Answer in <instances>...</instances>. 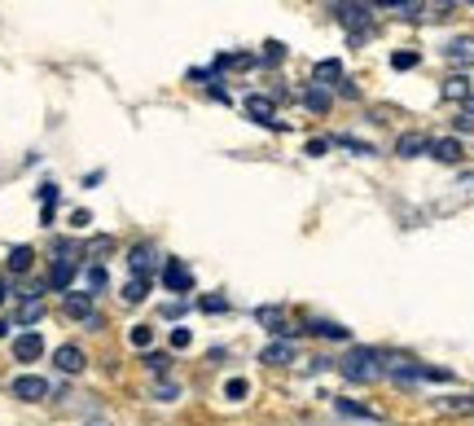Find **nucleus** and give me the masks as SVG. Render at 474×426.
<instances>
[{
  "instance_id": "1",
  "label": "nucleus",
  "mask_w": 474,
  "mask_h": 426,
  "mask_svg": "<svg viewBox=\"0 0 474 426\" xmlns=\"http://www.w3.org/2000/svg\"><path fill=\"white\" fill-rule=\"evenodd\" d=\"M339 374L352 378V383H378L386 369H382V352L378 347H352L343 360H339Z\"/></svg>"
},
{
  "instance_id": "2",
  "label": "nucleus",
  "mask_w": 474,
  "mask_h": 426,
  "mask_svg": "<svg viewBox=\"0 0 474 426\" xmlns=\"http://www.w3.org/2000/svg\"><path fill=\"white\" fill-rule=\"evenodd\" d=\"M163 286H167V290H176V295H185V290L194 286L189 264H185V259H163Z\"/></svg>"
},
{
  "instance_id": "3",
  "label": "nucleus",
  "mask_w": 474,
  "mask_h": 426,
  "mask_svg": "<svg viewBox=\"0 0 474 426\" xmlns=\"http://www.w3.org/2000/svg\"><path fill=\"white\" fill-rule=\"evenodd\" d=\"M13 356H18L22 365H31V360H40V356H44V338H40L35 329H22V334L13 338Z\"/></svg>"
},
{
  "instance_id": "4",
  "label": "nucleus",
  "mask_w": 474,
  "mask_h": 426,
  "mask_svg": "<svg viewBox=\"0 0 474 426\" xmlns=\"http://www.w3.org/2000/svg\"><path fill=\"white\" fill-rule=\"evenodd\" d=\"M259 360H264V365H294V360H299V347H294V338H277V343H268V347L259 352Z\"/></svg>"
},
{
  "instance_id": "5",
  "label": "nucleus",
  "mask_w": 474,
  "mask_h": 426,
  "mask_svg": "<svg viewBox=\"0 0 474 426\" xmlns=\"http://www.w3.org/2000/svg\"><path fill=\"white\" fill-rule=\"evenodd\" d=\"M13 396L27 400V405H40V400L49 396V383L35 378V374H22V378H13Z\"/></svg>"
},
{
  "instance_id": "6",
  "label": "nucleus",
  "mask_w": 474,
  "mask_h": 426,
  "mask_svg": "<svg viewBox=\"0 0 474 426\" xmlns=\"http://www.w3.org/2000/svg\"><path fill=\"white\" fill-rule=\"evenodd\" d=\"M53 365L62 369V374H84V365H88V356L75 347V343H62L57 352H53Z\"/></svg>"
},
{
  "instance_id": "7",
  "label": "nucleus",
  "mask_w": 474,
  "mask_h": 426,
  "mask_svg": "<svg viewBox=\"0 0 474 426\" xmlns=\"http://www.w3.org/2000/svg\"><path fill=\"white\" fill-rule=\"evenodd\" d=\"M334 13H339V22L352 27V31H364V27L373 22V4H334Z\"/></svg>"
},
{
  "instance_id": "8",
  "label": "nucleus",
  "mask_w": 474,
  "mask_h": 426,
  "mask_svg": "<svg viewBox=\"0 0 474 426\" xmlns=\"http://www.w3.org/2000/svg\"><path fill=\"white\" fill-rule=\"evenodd\" d=\"M127 268H132V277H149V273H154V246H149V242L132 246V255H127Z\"/></svg>"
},
{
  "instance_id": "9",
  "label": "nucleus",
  "mask_w": 474,
  "mask_h": 426,
  "mask_svg": "<svg viewBox=\"0 0 474 426\" xmlns=\"http://www.w3.org/2000/svg\"><path fill=\"white\" fill-rule=\"evenodd\" d=\"M255 317H259V325H268L272 334H281V338H294V329L286 325V308H277V304L268 308V304H264V308H259Z\"/></svg>"
},
{
  "instance_id": "10",
  "label": "nucleus",
  "mask_w": 474,
  "mask_h": 426,
  "mask_svg": "<svg viewBox=\"0 0 474 426\" xmlns=\"http://www.w3.org/2000/svg\"><path fill=\"white\" fill-rule=\"evenodd\" d=\"M241 110L255 119V123H272V114H277V106H272V97H264V93H250L246 102H241Z\"/></svg>"
},
{
  "instance_id": "11",
  "label": "nucleus",
  "mask_w": 474,
  "mask_h": 426,
  "mask_svg": "<svg viewBox=\"0 0 474 426\" xmlns=\"http://www.w3.org/2000/svg\"><path fill=\"white\" fill-rule=\"evenodd\" d=\"M431 159H440V163H462L466 150H462L457 136H444V141H431Z\"/></svg>"
},
{
  "instance_id": "12",
  "label": "nucleus",
  "mask_w": 474,
  "mask_h": 426,
  "mask_svg": "<svg viewBox=\"0 0 474 426\" xmlns=\"http://www.w3.org/2000/svg\"><path fill=\"white\" fill-rule=\"evenodd\" d=\"M66 317H75V321H93L97 313H93V295H66Z\"/></svg>"
},
{
  "instance_id": "13",
  "label": "nucleus",
  "mask_w": 474,
  "mask_h": 426,
  "mask_svg": "<svg viewBox=\"0 0 474 426\" xmlns=\"http://www.w3.org/2000/svg\"><path fill=\"white\" fill-rule=\"evenodd\" d=\"M422 150H431V136H422V132H404L400 145H395L400 159H413V154H422Z\"/></svg>"
},
{
  "instance_id": "14",
  "label": "nucleus",
  "mask_w": 474,
  "mask_h": 426,
  "mask_svg": "<svg viewBox=\"0 0 474 426\" xmlns=\"http://www.w3.org/2000/svg\"><path fill=\"white\" fill-rule=\"evenodd\" d=\"M334 409H339L343 418H364V422H378V418H382L378 409H369V405H356V400H343V396L334 400Z\"/></svg>"
},
{
  "instance_id": "15",
  "label": "nucleus",
  "mask_w": 474,
  "mask_h": 426,
  "mask_svg": "<svg viewBox=\"0 0 474 426\" xmlns=\"http://www.w3.org/2000/svg\"><path fill=\"white\" fill-rule=\"evenodd\" d=\"M444 102H470V80L466 75H453V80H444Z\"/></svg>"
},
{
  "instance_id": "16",
  "label": "nucleus",
  "mask_w": 474,
  "mask_h": 426,
  "mask_svg": "<svg viewBox=\"0 0 474 426\" xmlns=\"http://www.w3.org/2000/svg\"><path fill=\"white\" fill-rule=\"evenodd\" d=\"M440 409L453 418H474V396H448V400H440Z\"/></svg>"
},
{
  "instance_id": "17",
  "label": "nucleus",
  "mask_w": 474,
  "mask_h": 426,
  "mask_svg": "<svg viewBox=\"0 0 474 426\" xmlns=\"http://www.w3.org/2000/svg\"><path fill=\"white\" fill-rule=\"evenodd\" d=\"M145 295H149V277H132V282H123V304H145Z\"/></svg>"
},
{
  "instance_id": "18",
  "label": "nucleus",
  "mask_w": 474,
  "mask_h": 426,
  "mask_svg": "<svg viewBox=\"0 0 474 426\" xmlns=\"http://www.w3.org/2000/svg\"><path fill=\"white\" fill-rule=\"evenodd\" d=\"M308 329H312V334H321V338H339V343L352 334V329H348V325H339V321H308Z\"/></svg>"
},
{
  "instance_id": "19",
  "label": "nucleus",
  "mask_w": 474,
  "mask_h": 426,
  "mask_svg": "<svg viewBox=\"0 0 474 426\" xmlns=\"http://www.w3.org/2000/svg\"><path fill=\"white\" fill-rule=\"evenodd\" d=\"M31 264H35V251H31V246H13V251H9V273H27Z\"/></svg>"
},
{
  "instance_id": "20",
  "label": "nucleus",
  "mask_w": 474,
  "mask_h": 426,
  "mask_svg": "<svg viewBox=\"0 0 474 426\" xmlns=\"http://www.w3.org/2000/svg\"><path fill=\"white\" fill-rule=\"evenodd\" d=\"M448 58H453V62H462V66H466V62H474V35L453 40V44H448Z\"/></svg>"
},
{
  "instance_id": "21",
  "label": "nucleus",
  "mask_w": 474,
  "mask_h": 426,
  "mask_svg": "<svg viewBox=\"0 0 474 426\" xmlns=\"http://www.w3.org/2000/svg\"><path fill=\"white\" fill-rule=\"evenodd\" d=\"M317 84H325V80H343V62L339 58H325V62H317Z\"/></svg>"
},
{
  "instance_id": "22",
  "label": "nucleus",
  "mask_w": 474,
  "mask_h": 426,
  "mask_svg": "<svg viewBox=\"0 0 474 426\" xmlns=\"http://www.w3.org/2000/svg\"><path fill=\"white\" fill-rule=\"evenodd\" d=\"M40 317H44V299H40V295H31V299L18 308V325H31V321H40Z\"/></svg>"
},
{
  "instance_id": "23",
  "label": "nucleus",
  "mask_w": 474,
  "mask_h": 426,
  "mask_svg": "<svg viewBox=\"0 0 474 426\" xmlns=\"http://www.w3.org/2000/svg\"><path fill=\"white\" fill-rule=\"evenodd\" d=\"M303 106L312 110V114H325V110H330V97H325V89H308V93H303Z\"/></svg>"
},
{
  "instance_id": "24",
  "label": "nucleus",
  "mask_w": 474,
  "mask_h": 426,
  "mask_svg": "<svg viewBox=\"0 0 474 426\" xmlns=\"http://www.w3.org/2000/svg\"><path fill=\"white\" fill-rule=\"evenodd\" d=\"M53 203H57V185H40V207H44V224L53 220Z\"/></svg>"
},
{
  "instance_id": "25",
  "label": "nucleus",
  "mask_w": 474,
  "mask_h": 426,
  "mask_svg": "<svg viewBox=\"0 0 474 426\" xmlns=\"http://www.w3.org/2000/svg\"><path fill=\"white\" fill-rule=\"evenodd\" d=\"M225 396H229V400H246V396H250V383H246V378H229V383H225Z\"/></svg>"
},
{
  "instance_id": "26",
  "label": "nucleus",
  "mask_w": 474,
  "mask_h": 426,
  "mask_svg": "<svg viewBox=\"0 0 474 426\" xmlns=\"http://www.w3.org/2000/svg\"><path fill=\"white\" fill-rule=\"evenodd\" d=\"M132 343H136V347H149V343H154V329H149V325H132Z\"/></svg>"
},
{
  "instance_id": "27",
  "label": "nucleus",
  "mask_w": 474,
  "mask_h": 426,
  "mask_svg": "<svg viewBox=\"0 0 474 426\" xmlns=\"http://www.w3.org/2000/svg\"><path fill=\"white\" fill-rule=\"evenodd\" d=\"M145 365H149V374H167V369H172V360H167V356H158V352H149V356H145Z\"/></svg>"
},
{
  "instance_id": "28",
  "label": "nucleus",
  "mask_w": 474,
  "mask_h": 426,
  "mask_svg": "<svg viewBox=\"0 0 474 426\" xmlns=\"http://www.w3.org/2000/svg\"><path fill=\"white\" fill-rule=\"evenodd\" d=\"M457 132H474V102H466V110L457 114Z\"/></svg>"
},
{
  "instance_id": "29",
  "label": "nucleus",
  "mask_w": 474,
  "mask_h": 426,
  "mask_svg": "<svg viewBox=\"0 0 474 426\" xmlns=\"http://www.w3.org/2000/svg\"><path fill=\"white\" fill-rule=\"evenodd\" d=\"M281 58H286V44L268 40V44H264V62H281Z\"/></svg>"
},
{
  "instance_id": "30",
  "label": "nucleus",
  "mask_w": 474,
  "mask_h": 426,
  "mask_svg": "<svg viewBox=\"0 0 474 426\" xmlns=\"http://www.w3.org/2000/svg\"><path fill=\"white\" fill-rule=\"evenodd\" d=\"M417 62H422L417 53H395V58H391V66H395V71H409V66H417Z\"/></svg>"
},
{
  "instance_id": "31",
  "label": "nucleus",
  "mask_w": 474,
  "mask_h": 426,
  "mask_svg": "<svg viewBox=\"0 0 474 426\" xmlns=\"http://www.w3.org/2000/svg\"><path fill=\"white\" fill-rule=\"evenodd\" d=\"M225 308H229L225 295H207V299H203V313H225Z\"/></svg>"
},
{
  "instance_id": "32",
  "label": "nucleus",
  "mask_w": 474,
  "mask_h": 426,
  "mask_svg": "<svg viewBox=\"0 0 474 426\" xmlns=\"http://www.w3.org/2000/svg\"><path fill=\"white\" fill-rule=\"evenodd\" d=\"M102 286H106V273H102V268H88V295H97Z\"/></svg>"
},
{
  "instance_id": "33",
  "label": "nucleus",
  "mask_w": 474,
  "mask_h": 426,
  "mask_svg": "<svg viewBox=\"0 0 474 426\" xmlns=\"http://www.w3.org/2000/svg\"><path fill=\"white\" fill-rule=\"evenodd\" d=\"M189 343H194V334H189L185 325H180V329H172V347H189Z\"/></svg>"
},
{
  "instance_id": "34",
  "label": "nucleus",
  "mask_w": 474,
  "mask_h": 426,
  "mask_svg": "<svg viewBox=\"0 0 474 426\" xmlns=\"http://www.w3.org/2000/svg\"><path fill=\"white\" fill-rule=\"evenodd\" d=\"M339 145H343V150H356V154H373L364 141H352V136H339Z\"/></svg>"
},
{
  "instance_id": "35",
  "label": "nucleus",
  "mask_w": 474,
  "mask_h": 426,
  "mask_svg": "<svg viewBox=\"0 0 474 426\" xmlns=\"http://www.w3.org/2000/svg\"><path fill=\"white\" fill-rule=\"evenodd\" d=\"M330 145H334V141H325V136H317V141H308V154H317V159H321V154H325Z\"/></svg>"
},
{
  "instance_id": "36",
  "label": "nucleus",
  "mask_w": 474,
  "mask_h": 426,
  "mask_svg": "<svg viewBox=\"0 0 474 426\" xmlns=\"http://www.w3.org/2000/svg\"><path fill=\"white\" fill-rule=\"evenodd\" d=\"M154 396H158V400H176V396H180V387H176V383H163Z\"/></svg>"
},
{
  "instance_id": "37",
  "label": "nucleus",
  "mask_w": 474,
  "mask_h": 426,
  "mask_svg": "<svg viewBox=\"0 0 474 426\" xmlns=\"http://www.w3.org/2000/svg\"><path fill=\"white\" fill-rule=\"evenodd\" d=\"M106 251H111V237H97V242L88 246V255H106Z\"/></svg>"
},
{
  "instance_id": "38",
  "label": "nucleus",
  "mask_w": 474,
  "mask_h": 426,
  "mask_svg": "<svg viewBox=\"0 0 474 426\" xmlns=\"http://www.w3.org/2000/svg\"><path fill=\"white\" fill-rule=\"evenodd\" d=\"M84 426H111V422H102V418H97V422H84Z\"/></svg>"
}]
</instances>
